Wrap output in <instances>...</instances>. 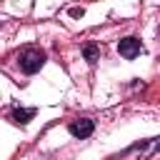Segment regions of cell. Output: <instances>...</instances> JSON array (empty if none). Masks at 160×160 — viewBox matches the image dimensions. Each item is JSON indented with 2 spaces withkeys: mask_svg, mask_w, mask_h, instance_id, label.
<instances>
[{
  "mask_svg": "<svg viewBox=\"0 0 160 160\" xmlns=\"http://www.w3.org/2000/svg\"><path fill=\"white\" fill-rule=\"evenodd\" d=\"M45 60H48L45 50L35 48V45L22 48V50H20V55H18V65H20V70H22L25 75H35V72L45 65Z\"/></svg>",
  "mask_w": 160,
  "mask_h": 160,
  "instance_id": "1",
  "label": "cell"
},
{
  "mask_svg": "<svg viewBox=\"0 0 160 160\" xmlns=\"http://www.w3.org/2000/svg\"><path fill=\"white\" fill-rule=\"evenodd\" d=\"M118 52H120L125 60H132V58H138V55L142 52V42H140L138 38H122V40L118 42Z\"/></svg>",
  "mask_w": 160,
  "mask_h": 160,
  "instance_id": "2",
  "label": "cell"
},
{
  "mask_svg": "<svg viewBox=\"0 0 160 160\" xmlns=\"http://www.w3.org/2000/svg\"><path fill=\"white\" fill-rule=\"evenodd\" d=\"M92 130H95V122H92V120H88V118H78V120H72V122H70V132H72L75 138H80V140L90 138V135H92Z\"/></svg>",
  "mask_w": 160,
  "mask_h": 160,
  "instance_id": "3",
  "label": "cell"
},
{
  "mask_svg": "<svg viewBox=\"0 0 160 160\" xmlns=\"http://www.w3.org/2000/svg\"><path fill=\"white\" fill-rule=\"evenodd\" d=\"M32 118H35V108H15V110L10 112V120H12L15 125H28Z\"/></svg>",
  "mask_w": 160,
  "mask_h": 160,
  "instance_id": "4",
  "label": "cell"
},
{
  "mask_svg": "<svg viewBox=\"0 0 160 160\" xmlns=\"http://www.w3.org/2000/svg\"><path fill=\"white\" fill-rule=\"evenodd\" d=\"M82 55H85V60L92 65V62H98V58H100V48H98L95 42H88V45L82 48Z\"/></svg>",
  "mask_w": 160,
  "mask_h": 160,
  "instance_id": "5",
  "label": "cell"
},
{
  "mask_svg": "<svg viewBox=\"0 0 160 160\" xmlns=\"http://www.w3.org/2000/svg\"><path fill=\"white\" fill-rule=\"evenodd\" d=\"M82 15H85V10H82V8H70V18H75V20H78V18H82Z\"/></svg>",
  "mask_w": 160,
  "mask_h": 160,
  "instance_id": "6",
  "label": "cell"
}]
</instances>
